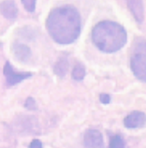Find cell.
I'll return each instance as SVG.
<instances>
[{
  "mask_svg": "<svg viewBox=\"0 0 146 148\" xmlns=\"http://www.w3.org/2000/svg\"><path fill=\"white\" fill-rule=\"evenodd\" d=\"M110 148H125V141L120 135H113L110 139Z\"/></svg>",
  "mask_w": 146,
  "mask_h": 148,
  "instance_id": "7c38bea8",
  "label": "cell"
},
{
  "mask_svg": "<svg viewBox=\"0 0 146 148\" xmlns=\"http://www.w3.org/2000/svg\"><path fill=\"white\" fill-rule=\"evenodd\" d=\"M83 145L85 148H104V140L100 131L88 130L83 136Z\"/></svg>",
  "mask_w": 146,
  "mask_h": 148,
  "instance_id": "8992f818",
  "label": "cell"
},
{
  "mask_svg": "<svg viewBox=\"0 0 146 148\" xmlns=\"http://www.w3.org/2000/svg\"><path fill=\"white\" fill-rule=\"evenodd\" d=\"M124 126L129 130L141 128L146 126V114L141 111H134L124 119Z\"/></svg>",
  "mask_w": 146,
  "mask_h": 148,
  "instance_id": "5b68a950",
  "label": "cell"
},
{
  "mask_svg": "<svg viewBox=\"0 0 146 148\" xmlns=\"http://www.w3.org/2000/svg\"><path fill=\"white\" fill-rule=\"evenodd\" d=\"M130 67L136 78L146 83V40H141L135 46L130 58Z\"/></svg>",
  "mask_w": 146,
  "mask_h": 148,
  "instance_id": "3957f363",
  "label": "cell"
},
{
  "mask_svg": "<svg viewBox=\"0 0 146 148\" xmlns=\"http://www.w3.org/2000/svg\"><path fill=\"white\" fill-rule=\"evenodd\" d=\"M13 53L15 57L22 62L27 61L30 58V56H31V51H30V49L26 45L20 44V43L14 44Z\"/></svg>",
  "mask_w": 146,
  "mask_h": 148,
  "instance_id": "9c48e42d",
  "label": "cell"
},
{
  "mask_svg": "<svg viewBox=\"0 0 146 148\" xmlns=\"http://www.w3.org/2000/svg\"><path fill=\"white\" fill-rule=\"evenodd\" d=\"M22 3L26 10L29 12H33L36 9L37 0H22Z\"/></svg>",
  "mask_w": 146,
  "mask_h": 148,
  "instance_id": "4fadbf2b",
  "label": "cell"
},
{
  "mask_svg": "<svg viewBox=\"0 0 146 148\" xmlns=\"http://www.w3.org/2000/svg\"><path fill=\"white\" fill-rule=\"evenodd\" d=\"M68 68V63L66 57H61L60 59L56 62L55 66V73L60 77H64L66 75Z\"/></svg>",
  "mask_w": 146,
  "mask_h": 148,
  "instance_id": "30bf717a",
  "label": "cell"
},
{
  "mask_svg": "<svg viewBox=\"0 0 146 148\" xmlns=\"http://www.w3.org/2000/svg\"><path fill=\"white\" fill-rule=\"evenodd\" d=\"M4 75L6 77L7 83L9 85H15L22 81H24L27 78L32 76V73L29 72H17L14 71L13 67L10 64V62H7L4 67Z\"/></svg>",
  "mask_w": 146,
  "mask_h": 148,
  "instance_id": "277c9868",
  "label": "cell"
},
{
  "mask_svg": "<svg viewBox=\"0 0 146 148\" xmlns=\"http://www.w3.org/2000/svg\"><path fill=\"white\" fill-rule=\"evenodd\" d=\"M99 99L103 104H108L111 102V96L109 94H106V93H102L99 96Z\"/></svg>",
  "mask_w": 146,
  "mask_h": 148,
  "instance_id": "5bb4252c",
  "label": "cell"
},
{
  "mask_svg": "<svg viewBox=\"0 0 146 148\" xmlns=\"http://www.w3.org/2000/svg\"><path fill=\"white\" fill-rule=\"evenodd\" d=\"M46 27L53 40L59 44H70L81 33V17L73 6L65 5L53 9L46 21Z\"/></svg>",
  "mask_w": 146,
  "mask_h": 148,
  "instance_id": "6da1fadb",
  "label": "cell"
},
{
  "mask_svg": "<svg viewBox=\"0 0 146 148\" xmlns=\"http://www.w3.org/2000/svg\"><path fill=\"white\" fill-rule=\"evenodd\" d=\"M94 44L104 53H115L126 43L128 35L121 25L111 21H103L96 25L92 31Z\"/></svg>",
  "mask_w": 146,
  "mask_h": 148,
  "instance_id": "7a4b0ae2",
  "label": "cell"
},
{
  "mask_svg": "<svg viewBox=\"0 0 146 148\" xmlns=\"http://www.w3.org/2000/svg\"><path fill=\"white\" fill-rule=\"evenodd\" d=\"M25 107L30 109V110H31V109H33V108H36V102H35V100H34L33 99H31V98L27 99V100H26V102H25Z\"/></svg>",
  "mask_w": 146,
  "mask_h": 148,
  "instance_id": "9a60e30c",
  "label": "cell"
},
{
  "mask_svg": "<svg viewBox=\"0 0 146 148\" xmlns=\"http://www.w3.org/2000/svg\"><path fill=\"white\" fill-rule=\"evenodd\" d=\"M0 12L5 18L12 20L17 17L18 8L13 0H4L0 4Z\"/></svg>",
  "mask_w": 146,
  "mask_h": 148,
  "instance_id": "ba28073f",
  "label": "cell"
},
{
  "mask_svg": "<svg viewBox=\"0 0 146 148\" xmlns=\"http://www.w3.org/2000/svg\"><path fill=\"white\" fill-rule=\"evenodd\" d=\"M29 148H42V143L38 140H33L30 143Z\"/></svg>",
  "mask_w": 146,
  "mask_h": 148,
  "instance_id": "2e32d148",
  "label": "cell"
},
{
  "mask_svg": "<svg viewBox=\"0 0 146 148\" xmlns=\"http://www.w3.org/2000/svg\"><path fill=\"white\" fill-rule=\"evenodd\" d=\"M128 9L131 11L135 20L141 24L144 19V8L143 0H126Z\"/></svg>",
  "mask_w": 146,
  "mask_h": 148,
  "instance_id": "52a82bcc",
  "label": "cell"
},
{
  "mask_svg": "<svg viewBox=\"0 0 146 148\" xmlns=\"http://www.w3.org/2000/svg\"><path fill=\"white\" fill-rule=\"evenodd\" d=\"M85 68L81 63L76 64L72 71V78L76 81H82L85 76Z\"/></svg>",
  "mask_w": 146,
  "mask_h": 148,
  "instance_id": "8fae6325",
  "label": "cell"
}]
</instances>
